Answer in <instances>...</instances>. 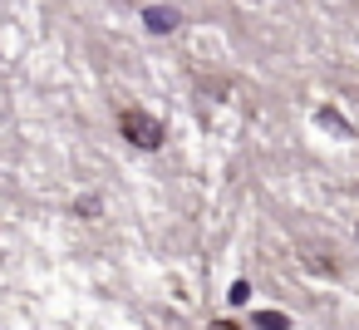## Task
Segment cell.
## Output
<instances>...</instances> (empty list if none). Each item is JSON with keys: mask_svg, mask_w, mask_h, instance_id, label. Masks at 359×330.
Instances as JSON below:
<instances>
[{"mask_svg": "<svg viewBox=\"0 0 359 330\" xmlns=\"http://www.w3.org/2000/svg\"><path fill=\"white\" fill-rule=\"evenodd\" d=\"M354 237H359V227H354Z\"/></svg>", "mask_w": 359, "mask_h": 330, "instance_id": "52a82bcc", "label": "cell"}, {"mask_svg": "<svg viewBox=\"0 0 359 330\" xmlns=\"http://www.w3.org/2000/svg\"><path fill=\"white\" fill-rule=\"evenodd\" d=\"M143 25H148L153 35H172V30L182 25V15H177L172 6H143Z\"/></svg>", "mask_w": 359, "mask_h": 330, "instance_id": "7a4b0ae2", "label": "cell"}, {"mask_svg": "<svg viewBox=\"0 0 359 330\" xmlns=\"http://www.w3.org/2000/svg\"><path fill=\"white\" fill-rule=\"evenodd\" d=\"M246 301H251V286L236 281V286H231V305H246Z\"/></svg>", "mask_w": 359, "mask_h": 330, "instance_id": "5b68a950", "label": "cell"}, {"mask_svg": "<svg viewBox=\"0 0 359 330\" xmlns=\"http://www.w3.org/2000/svg\"><path fill=\"white\" fill-rule=\"evenodd\" d=\"M74 212H79V217H99V197H79Z\"/></svg>", "mask_w": 359, "mask_h": 330, "instance_id": "277c9868", "label": "cell"}, {"mask_svg": "<svg viewBox=\"0 0 359 330\" xmlns=\"http://www.w3.org/2000/svg\"><path fill=\"white\" fill-rule=\"evenodd\" d=\"M118 133H123V138H128L133 148H143V153H158V148L168 143V124H163L158 114L138 109V104L118 109Z\"/></svg>", "mask_w": 359, "mask_h": 330, "instance_id": "6da1fadb", "label": "cell"}, {"mask_svg": "<svg viewBox=\"0 0 359 330\" xmlns=\"http://www.w3.org/2000/svg\"><path fill=\"white\" fill-rule=\"evenodd\" d=\"M251 325H256V330H285L290 320H285L280 310H256V315H251Z\"/></svg>", "mask_w": 359, "mask_h": 330, "instance_id": "3957f363", "label": "cell"}, {"mask_svg": "<svg viewBox=\"0 0 359 330\" xmlns=\"http://www.w3.org/2000/svg\"><path fill=\"white\" fill-rule=\"evenodd\" d=\"M207 330H241V325H231V320H212Z\"/></svg>", "mask_w": 359, "mask_h": 330, "instance_id": "8992f818", "label": "cell"}]
</instances>
